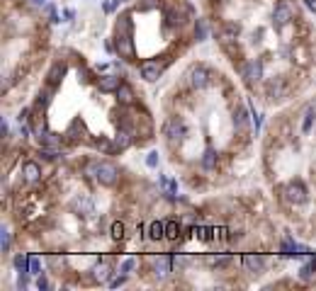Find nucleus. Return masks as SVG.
<instances>
[{"label": "nucleus", "instance_id": "nucleus-42", "mask_svg": "<svg viewBox=\"0 0 316 291\" xmlns=\"http://www.w3.org/2000/svg\"><path fill=\"white\" fill-rule=\"evenodd\" d=\"M37 287H39V289H41V291H46V289H49V287H51V284H49V282H46L44 277H39V279H37Z\"/></svg>", "mask_w": 316, "mask_h": 291}, {"label": "nucleus", "instance_id": "nucleus-24", "mask_svg": "<svg viewBox=\"0 0 316 291\" xmlns=\"http://www.w3.org/2000/svg\"><path fill=\"white\" fill-rule=\"evenodd\" d=\"M314 119H316V112L312 107L304 112V122H302V129L304 131H312V124H314Z\"/></svg>", "mask_w": 316, "mask_h": 291}, {"label": "nucleus", "instance_id": "nucleus-11", "mask_svg": "<svg viewBox=\"0 0 316 291\" xmlns=\"http://www.w3.org/2000/svg\"><path fill=\"white\" fill-rule=\"evenodd\" d=\"M119 85H122L119 75H102V78H100V90L102 92H117Z\"/></svg>", "mask_w": 316, "mask_h": 291}, {"label": "nucleus", "instance_id": "nucleus-7", "mask_svg": "<svg viewBox=\"0 0 316 291\" xmlns=\"http://www.w3.org/2000/svg\"><path fill=\"white\" fill-rule=\"evenodd\" d=\"M173 260H175V257H168V255H156V257H151V265H153L156 277H168L170 267H173Z\"/></svg>", "mask_w": 316, "mask_h": 291}, {"label": "nucleus", "instance_id": "nucleus-45", "mask_svg": "<svg viewBox=\"0 0 316 291\" xmlns=\"http://www.w3.org/2000/svg\"><path fill=\"white\" fill-rule=\"evenodd\" d=\"M175 262H178V265H185L187 257H185V255H175Z\"/></svg>", "mask_w": 316, "mask_h": 291}, {"label": "nucleus", "instance_id": "nucleus-48", "mask_svg": "<svg viewBox=\"0 0 316 291\" xmlns=\"http://www.w3.org/2000/svg\"><path fill=\"white\" fill-rule=\"evenodd\" d=\"M32 2H37V5H44V2H46V0H32Z\"/></svg>", "mask_w": 316, "mask_h": 291}, {"label": "nucleus", "instance_id": "nucleus-1", "mask_svg": "<svg viewBox=\"0 0 316 291\" xmlns=\"http://www.w3.org/2000/svg\"><path fill=\"white\" fill-rule=\"evenodd\" d=\"M163 136L168 139V144H180L185 136V122L180 117H170L163 124Z\"/></svg>", "mask_w": 316, "mask_h": 291}, {"label": "nucleus", "instance_id": "nucleus-31", "mask_svg": "<svg viewBox=\"0 0 316 291\" xmlns=\"http://www.w3.org/2000/svg\"><path fill=\"white\" fill-rule=\"evenodd\" d=\"M112 238H114V240H122V238H124V223H122V221L112 223Z\"/></svg>", "mask_w": 316, "mask_h": 291}, {"label": "nucleus", "instance_id": "nucleus-44", "mask_svg": "<svg viewBox=\"0 0 316 291\" xmlns=\"http://www.w3.org/2000/svg\"><path fill=\"white\" fill-rule=\"evenodd\" d=\"M304 5H307L312 12H316V0H304Z\"/></svg>", "mask_w": 316, "mask_h": 291}, {"label": "nucleus", "instance_id": "nucleus-30", "mask_svg": "<svg viewBox=\"0 0 316 291\" xmlns=\"http://www.w3.org/2000/svg\"><path fill=\"white\" fill-rule=\"evenodd\" d=\"M107 277H110V267H107V265H97V267H95V279L107 282Z\"/></svg>", "mask_w": 316, "mask_h": 291}, {"label": "nucleus", "instance_id": "nucleus-39", "mask_svg": "<svg viewBox=\"0 0 316 291\" xmlns=\"http://www.w3.org/2000/svg\"><path fill=\"white\" fill-rule=\"evenodd\" d=\"M146 165H149V167H156V165H158V153H149V158H146Z\"/></svg>", "mask_w": 316, "mask_h": 291}, {"label": "nucleus", "instance_id": "nucleus-18", "mask_svg": "<svg viewBox=\"0 0 316 291\" xmlns=\"http://www.w3.org/2000/svg\"><path fill=\"white\" fill-rule=\"evenodd\" d=\"M149 236H151V240H161V238H166V223H161V221L151 223V226H149Z\"/></svg>", "mask_w": 316, "mask_h": 291}, {"label": "nucleus", "instance_id": "nucleus-13", "mask_svg": "<svg viewBox=\"0 0 316 291\" xmlns=\"http://www.w3.org/2000/svg\"><path fill=\"white\" fill-rule=\"evenodd\" d=\"M22 172H24V177L29 182H37L39 175H41V167H39L34 160H29V163H24V167H22Z\"/></svg>", "mask_w": 316, "mask_h": 291}, {"label": "nucleus", "instance_id": "nucleus-6", "mask_svg": "<svg viewBox=\"0 0 316 291\" xmlns=\"http://www.w3.org/2000/svg\"><path fill=\"white\" fill-rule=\"evenodd\" d=\"M285 197H287V201H292V204H304L307 201V189H304L302 182H290L285 187Z\"/></svg>", "mask_w": 316, "mask_h": 291}, {"label": "nucleus", "instance_id": "nucleus-16", "mask_svg": "<svg viewBox=\"0 0 316 291\" xmlns=\"http://www.w3.org/2000/svg\"><path fill=\"white\" fill-rule=\"evenodd\" d=\"M41 139V146H49V148H58L61 150V136L54 134V131H46L44 136H39Z\"/></svg>", "mask_w": 316, "mask_h": 291}, {"label": "nucleus", "instance_id": "nucleus-25", "mask_svg": "<svg viewBox=\"0 0 316 291\" xmlns=\"http://www.w3.org/2000/svg\"><path fill=\"white\" fill-rule=\"evenodd\" d=\"M10 243H12V240H10V231L2 226V228H0V248H2V253L10 250Z\"/></svg>", "mask_w": 316, "mask_h": 291}, {"label": "nucleus", "instance_id": "nucleus-9", "mask_svg": "<svg viewBox=\"0 0 316 291\" xmlns=\"http://www.w3.org/2000/svg\"><path fill=\"white\" fill-rule=\"evenodd\" d=\"M161 63L158 61H144L141 63V78L146 80V83H156L158 78H161Z\"/></svg>", "mask_w": 316, "mask_h": 291}, {"label": "nucleus", "instance_id": "nucleus-32", "mask_svg": "<svg viewBox=\"0 0 316 291\" xmlns=\"http://www.w3.org/2000/svg\"><path fill=\"white\" fill-rule=\"evenodd\" d=\"M229 262H231L229 255H214V257H212V265H214V267H226Z\"/></svg>", "mask_w": 316, "mask_h": 291}, {"label": "nucleus", "instance_id": "nucleus-17", "mask_svg": "<svg viewBox=\"0 0 316 291\" xmlns=\"http://www.w3.org/2000/svg\"><path fill=\"white\" fill-rule=\"evenodd\" d=\"M243 265H246V270L256 272V270L263 267V257L261 255H246V257H243Z\"/></svg>", "mask_w": 316, "mask_h": 291}, {"label": "nucleus", "instance_id": "nucleus-8", "mask_svg": "<svg viewBox=\"0 0 316 291\" xmlns=\"http://www.w3.org/2000/svg\"><path fill=\"white\" fill-rule=\"evenodd\" d=\"M114 49H117L119 56L131 58V56H134V41H131V36L129 34H117L114 36Z\"/></svg>", "mask_w": 316, "mask_h": 291}, {"label": "nucleus", "instance_id": "nucleus-2", "mask_svg": "<svg viewBox=\"0 0 316 291\" xmlns=\"http://www.w3.org/2000/svg\"><path fill=\"white\" fill-rule=\"evenodd\" d=\"M292 19H295V7H292V2H290V0H280L275 12H273V24H275V27H287Z\"/></svg>", "mask_w": 316, "mask_h": 291}, {"label": "nucleus", "instance_id": "nucleus-5", "mask_svg": "<svg viewBox=\"0 0 316 291\" xmlns=\"http://www.w3.org/2000/svg\"><path fill=\"white\" fill-rule=\"evenodd\" d=\"M187 78H190V85L195 90H202V88H207V83H209V71L202 68V66H195V68H190Z\"/></svg>", "mask_w": 316, "mask_h": 291}, {"label": "nucleus", "instance_id": "nucleus-40", "mask_svg": "<svg viewBox=\"0 0 316 291\" xmlns=\"http://www.w3.org/2000/svg\"><path fill=\"white\" fill-rule=\"evenodd\" d=\"M124 282H127V274H122V277H117V279H112V282H110V287H122Z\"/></svg>", "mask_w": 316, "mask_h": 291}, {"label": "nucleus", "instance_id": "nucleus-37", "mask_svg": "<svg viewBox=\"0 0 316 291\" xmlns=\"http://www.w3.org/2000/svg\"><path fill=\"white\" fill-rule=\"evenodd\" d=\"M78 131H83V122H80V119H75L73 124H71V129H68V136H71V139H78V136H75Z\"/></svg>", "mask_w": 316, "mask_h": 291}, {"label": "nucleus", "instance_id": "nucleus-23", "mask_svg": "<svg viewBox=\"0 0 316 291\" xmlns=\"http://www.w3.org/2000/svg\"><path fill=\"white\" fill-rule=\"evenodd\" d=\"M95 148H97V150H102V153H114V150H117V146L112 144V141H107V139L95 141Z\"/></svg>", "mask_w": 316, "mask_h": 291}, {"label": "nucleus", "instance_id": "nucleus-20", "mask_svg": "<svg viewBox=\"0 0 316 291\" xmlns=\"http://www.w3.org/2000/svg\"><path fill=\"white\" fill-rule=\"evenodd\" d=\"M234 124H236L239 129H246V127H248V112H246L243 107H239L236 112H234Z\"/></svg>", "mask_w": 316, "mask_h": 291}, {"label": "nucleus", "instance_id": "nucleus-38", "mask_svg": "<svg viewBox=\"0 0 316 291\" xmlns=\"http://www.w3.org/2000/svg\"><path fill=\"white\" fill-rule=\"evenodd\" d=\"M49 100H51V95H49V92H39V95H37V107H46V105H49Z\"/></svg>", "mask_w": 316, "mask_h": 291}, {"label": "nucleus", "instance_id": "nucleus-10", "mask_svg": "<svg viewBox=\"0 0 316 291\" xmlns=\"http://www.w3.org/2000/svg\"><path fill=\"white\" fill-rule=\"evenodd\" d=\"M131 144H134V129H129V127L119 129V134H117V139H114L117 150H124V148H129Z\"/></svg>", "mask_w": 316, "mask_h": 291}, {"label": "nucleus", "instance_id": "nucleus-43", "mask_svg": "<svg viewBox=\"0 0 316 291\" xmlns=\"http://www.w3.org/2000/svg\"><path fill=\"white\" fill-rule=\"evenodd\" d=\"M10 85H12V78H10V75H5V80H2V90H7Z\"/></svg>", "mask_w": 316, "mask_h": 291}, {"label": "nucleus", "instance_id": "nucleus-15", "mask_svg": "<svg viewBox=\"0 0 316 291\" xmlns=\"http://www.w3.org/2000/svg\"><path fill=\"white\" fill-rule=\"evenodd\" d=\"M117 100L122 102V105H131L134 102V90H131L129 85H119V90H117Z\"/></svg>", "mask_w": 316, "mask_h": 291}, {"label": "nucleus", "instance_id": "nucleus-36", "mask_svg": "<svg viewBox=\"0 0 316 291\" xmlns=\"http://www.w3.org/2000/svg\"><path fill=\"white\" fill-rule=\"evenodd\" d=\"M41 272V262L39 257H29V274H39Z\"/></svg>", "mask_w": 316, "mask_h": 291}, {"label": "nucleus", "instance_id": "nucleus-3", "mask_svg": "<svg viewBox=\"0 0 316 291\" xmlns=\"http://www.w3.org/2000/svg\"><path fill=\"white\" fill-rule=\"evenodd\" d=\"M117 177H119L117 165H112V163H100V165H97V175H95V180L100 182V184L112 187V184L117 182Z\"/></svg>", "mask_w": 316, "mask_h": 291}, {"label": "nucleus", "instance_id": "nucleus-47", "mask_svg": "<svg viewBox=\"0 0 316 291\" xmlns=\"http://www.w3.org/2000/svg\"><path fill=\"white\" fill-rule=\"evenodd\" d=\"M0 131H2V134H7V122H5V119L0 122Z\"/></svg>", "mask_w": 316, "mask_h": 291}, {"label": "nucleus", "instance_id": "nucleus-12", "mask_svg": "<svg viewBox=\"0 0 316 291\" xmlns=\"http://www.w3.org/2000/svg\"><path fill=\"white\" fill-rule=\"evenodd\" d=\"M236 36H239V24H226L222 32H219L222 44H234V41H236Z\"/></svg>", "mask_w": 316, "mask_h": 291}, {"label": "nucleus", "instance_id": "nucleus-26", "mask_svg": "<svg viewBox=\"0 0 316 291\" xmlns=\"http://www.w3.org/2000/svg\"><path fill=\"white\" fill-rule=\"evenodd\" d=\"M314 272H316V260H314V257H309V260H307V265L302 267V279H309Z\"/></svg>", "mask_w": 316, "mask_h": 291}, {"label": "nucleus", "instance_id": "nucleus-29", "mask_svg": "<svg viewBox=\"0 0 316 291\" xmlns=\"http://www.w3.org/2000/svg\"><path fill=\"white\" fill-rule=\"evenodd\" d=\"M129 32H131L129 17H119V22H117V34H129Z\"/></svg>", "mask_w": 316, "mask_h": 291}, {"label": "nucleus", "instance_id": "nucleus-34", "mask_svg": "<svg viewBox=\"0 0 316 291\" xmlns=\"http://www.w3.org/2000/svg\"><path fill=\"white\" fill-rule=\"evenodd\" d=\"M134 267H136V257H127V260L122 262V274H129Z\"/></svg>", "mask_w": 316, "mask_h": 291}, {"label": "nucleus", "instance_id": "nucleus-14", "mask_svg": "<svg viewBox=\"0 0 316 291\" xmlns=\"http://www.w3.org/2000/svg\"><path fill=\"white\" fill-rule=\"evenodd\" d=\"M282 92H285V83H282V78H275L273 83H268V97H270V100L282 97Z\"/></svg>", "mask_w": 316, "mask_h": 291}, {"label": "nucleus", "instance_id": "nucleus-21", "mask_svg": "<svg viewBox=\"0 0 316 291\" xmlns=\"http://www.w3.org/2000/svg\"><path fill=\"white\" fill-rule=\"evenodd\" d=\"M63 73H66V66H63V63H56L54 68H51V73H49V83L56 85V83L63 78Z\"/></svg>", "mask_w": 316, "mask_h": 291}, {"label": "nucleus", "instance_id": "nucleus-22", "mask_svg": "<svg viewBox=\"0 0 316 291\" xmlns=\"http://www.w3.org/2000/svg\"><path fill=\"white\" fill-rule=\"evenodd\" d=\"M195 39H197V41H207V24H205V19H197V24H195Z\"/></svg>", "mask_w": 316, "mask_h": 291}, {"label": "nucleus", "instance_id": "nucleus-33", "mask_svg": "<svg viewBox=\"0 0 316 291\" xmlns=\"http://www.w3.org/2000/svg\"><path fill=\"white\" fill-rule=\"evenodd\" d=\"M166 24H168V27L180 24V15H178V12H173V10H168V12H166Z\"/></svg>", "mask_w": 316, "mask_h": 291}, {"label": "nucleus", "instance_id": "nucleus-41", "mask_svg": "<svg viewBox=\"0 0 316 291\" xmlns=\"http://www.w3.org/2000/svg\"><path fill=\"white\" fill-rule=\"evenodd\" d=\"M49 265H54V267L63 265V257H58V255H51V257H49Z\"/></svg>", "mask_w": 316, "mask_h": 291}, {"label": "nucleus", "instance_id": "nucleus-19", "mask_svg": "<svg viewBox=\"0 0 316 291\" xmlns=\"http://www.w3.org/2000/svg\"><path fill=\"white\" fill-rule=\"evenodd\" d=\"M202 167H205V170H214V167H217V150L207 148L205 155H202Z\"/></svg>", "mask_w": 316, "mask_h": 291}, {"label": "nucleus", "instance_id": "nucleus-27", "mask_svg": "<svg viewBox=\"0 0 316 291\" xmlns=\"http://www.w3.org/2000/svg\"><path fill=\"white\" fill-rule=\"evenodd\" d=\"M178 236H180V226H178L175 221H168V223H166V238L175 240Z\"/></svg>", "mask_w": 316, "mask_h": 291}, {"label": "nucleus", "instance_id": "nucleus-4", "mask_svg": "<svg viewBox=\"0 0 316 291\" xmlns=\"http://www.w3.org/2000/svg\"><path fill=\"white\" fill-rule=\"evenodd\" d=\"M243 78H246V83H258L263 78V63L261 58H253V61H248V63H243Z\"/></svg>", "mask_w": 316, "mask_h": 291}, {"label": "nucleus", "instance_id": "nucleus-46", "mask_svg": "<svg viewBox=\"0 0 316 291\" xmlns=\"http://www.w3.org/2000/svg\"><path fill=\"white\" fill-rule=\"evenodd\" d=\"M27 114H29V112H27V109H22V112H19V117H17V119H19V122H24V119H27Z\"/></svg>", "mask_w": 316, "mask_h": 291}, {"label": "nucleus", "instance_id": "nucleus-28", "mask_svg": "<svg viewBox=\"0 0 316 291\" xmlns=\"http://www.w3.org/2000/svg\"><path fill=\"white\" fill-rule=\"evenodd\" d=\"M15 267H17L19 272H29V257L27 255H17L15 257Z\"/></svg>", "mask_w": 316, "mask_h": 291}, {"label": "nucleus", "instance_id": "nucleus-35", "mask_svg": "<svg viewBox=\"0 0 316 291\" xmlns=\"http://www.w3.org/2000/svg\"><path fill=\"white\" fill-rule=\"evenodd\" d=\"M73 206H75V209H83L85 214H90V211H93V204H90L88 199H78V201L73 204Z\"/></svg>", "mask_w": 316, "mask_h": 291}]
</instances>
